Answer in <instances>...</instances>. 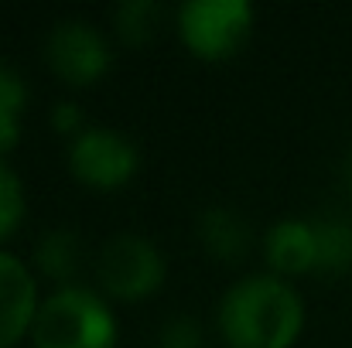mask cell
I'll return each mask as SVG.
<instances>
[{
	"instance_id": "6da1fadb",
	"label": "cell",
	"mask_w": 352,
	"mask_h": 348,
	"mask_svg": "<svg viewBox=\"0 0 352 348\" xmlns=\"http://www.w3.org/2000/svg\"><path fill=\"white\" fill-rule=\"evenodd\" d=\"M216 325L230 348H294L305 332V301L291 280L253 273L223 294Z\"/></svg>"
},
{
	"instance_id": "7a4b0ae2",
	"label": "cell",
	"mask_w": 352,
	"mask_h": 348,
	"mask_svg": "<svg viewBox=\"0 0 352 348\" xmlns=\"http://www.w3.org/2000/svg\"><path fill=\"white\" fill-rule=\"evenodd\" d=\"M28 338L34 348H117L120 321L113 301L82 283H58L41 297Z\"/></svg>"
},
{
	"instance_id": "3957f363",
	"label": "cell",
	"mask_w": 352,
	"mask_h": 348,
	"mask_svg": "<svg viewBox=\"0 0 352 348\" xmlns=\"http://www.w3.org/2000/svg\"><path fill=\"white\" fill-rule=\"evenodd\" d=\"M182 45L202 62H226L253 31V7L246 0H185L175 14Z\"/></svg>"
},
{
	"instance_id": "277c9868",
	"label": "cell",
	"mask_w": 352,
	"mask_h": 348,
	"mask_svg": "<svg viewBox=\"0 0 352 348\" xmlns=\"http://www.w3.org/2000/svg\"><path fill=\"white\" fill-rule=\"evenodd\" d=\"M164 256L161 249L137 232H123L107 239V246L100 249L96 259V277L103 287L107 301L120 304H137L144 297H151L161 283H164Z\"/></svg>"
},
{
	"instance_id": "5b68a950",
	"label": "cell",
	"mask_w": 352,
	"mask_h": 348,
	"mask_svg": "<svg viewBox=\"0 0 352 348\" xmlns=\"http://www.w3.org/2000/svg\"><path fill=\"white\" fill-rule=\"evenodd\" d=\"M45 62L52 69L55 79H62L72 89H89L96 86L110 65H113V48L107 41V34L79 17L58 21L48 31L45 41Z\"/></svg>"
},
{
	"instance_id": "8992f818",
	"label": "cell",
	"mask_w": 352,
	"mask_h": 348,
	"mask_svg": "<svg viewBox=\"0 0 352 348\" xmlns=\"http://www.w3.org/2000/svg\"><path fill=\"white\" fill-rule=\"evenodd\" d=\"M140 167V154L130 137L113 126H86L69 143V171L93 192H117Z\"/></svg>"
},
{
	"instance_id": "52a82bcc",
	"label": "cell",
	"mask_w": 352,
	"mask_h": 348,
	"mask_svg": "<svg viewBox=\"0 0 352 348\" xmlns=\"http://www.w3.org/2000/svg\"><path fill=\"white\" fill-rule=\"evenodd\" d=\"M38 277L14 253L0 249V348H14L31 335L38 318Z\"/></svg>"
},
{
	"instance_id": "ba28073f",
	"label": "cell",
	"mask_w": 352,
	"mask_h": 348,
	"mask_svg": "<svg viewBox=\"0 0 352 348\" xmlns=\"http://www.w3.org/2000/svg\"><path fill=\"white\" fill-rule=\"evenodd\" d=\"M263 256L274 277H305L318 270V222L308 219H280L263 235Z\"/></svg>"
},
{
	"instance_id": "9c48e42d",
	"label": "cell",
	"mask_w": 352,
	"mask_h": 348,
	"mask_svg": "<svg viewBox=\"0 0 352 348\" xmlns=\"http://www.w3.org/2000/svg\"><path fill=\"white\" fill-rule=\"evenodd\" d=\"M195 232H199L206 253H212L216 259H226V263L239 259L246 253V246H250L246 219L239 212H233V209H223V205L206 209L199 216V222H195Z\"/></svg>"
},
{
	"instance_id": "30bf717a",
	"label": "cell",
	"mask_w": 352,
	"mask_h": 348,
	"mask_svg": "<svg viewBox=\"0 0 352 348\" xmlns=\"http://www.w3.org/2000/svg\"><path fill=\"white\" fill-rule=\"evenodd\" d=\"M28 106V86L21 72L0 62V161L10 154L21 140V116Z\"/></svg>"
},
{
	"instance_id": "8fae6325",
	"label": "cell",
	"mask_w": 352,
	"mask_h": 348,
	"mask_svg": "<svg viewBox=\"0 0 352 348\" xmlns=\"http://www.w3.org/2000/svg\"><path fill=\"white\" fill-rule=\"evenodd\" d=\"M34 263L45 277L69 283L79 270V239L69 229H52L41 235L38 249H34Z\"/></svg>"
},
{
	"instance_id": "7c38bea8",
	"label": "cell",
	"mask_w": 352,
	"mask_h": 348,
	"mask_svg": "<svg viewBox=\"0 0 352 348\" xmlns=\"http://www.w3.org/2000/svg\"><path fill=\"white\" fill-rule=\"evenodd\" d=\"M164 21V7L157 0H126L113 7V27L126 45H147Z\"/></svg>"
},
{
	"instance_id": "4fadbf2b",
	"label": "cell",
	"mask_w": 352,
	"mask_h": 348,
	"mask_svg": "<svg viewBox=\"0 0 352 348\" xmlns=\"http://www.w3.org/2000/svg\"><path fill=\"white\" fill-rule=\"evenodd\" d=\"M28 212V198H24V185L17 178V171L0 161V242H7L14 232L21 229Z\"/></svg>"
},
{
	"instance_id": "5bb4252c",
	"label": "cell",
	"mask_w": 352,
	"mask_h": 348,
	"mask_svg": "<svg viewBox=\"0 0 352 348\" xmlns=\"http://www.w3.org/2000/svg\"><path fill=\"white\" fill-rule=\"evenodd\" d=\"M352 263V229L342 222H318V270H346Z\"/></svg>"
},
{
	"instance_id": "9a60e30c",
	"label": "cell",
	"mask_w": 352,
	"mask_h": 348,
	"mask_svg": "<svg viewBox=\"0 0 352 348\" xmlns=\"http://www.w3.org/2000/svg\"><path fill=\"white\" fill-rule=\"evenodd\" d=\"M157 348H202V332L192 318H171L161 325Z\"/></svg>"
},
{
	"instance_id": "2e32d148",
	"label": "cell",
	"mask_w": 352,
	"mask_h": 348,
	"mask_svg": "<svg viewBox=\"0 0 352 348\" xmlns=\"http://www.w3.org/2000/svg\"><path fill=\"white\" fill-rule=\"evenodd\" d=\"M48 119H52V130H55V133L69 137V143H72V140H76V137H79V133L86 130L82 110H79L76 103H69V100H65V103H55V106H52V116H48Z\"/></svg>"
}]
</instances>
